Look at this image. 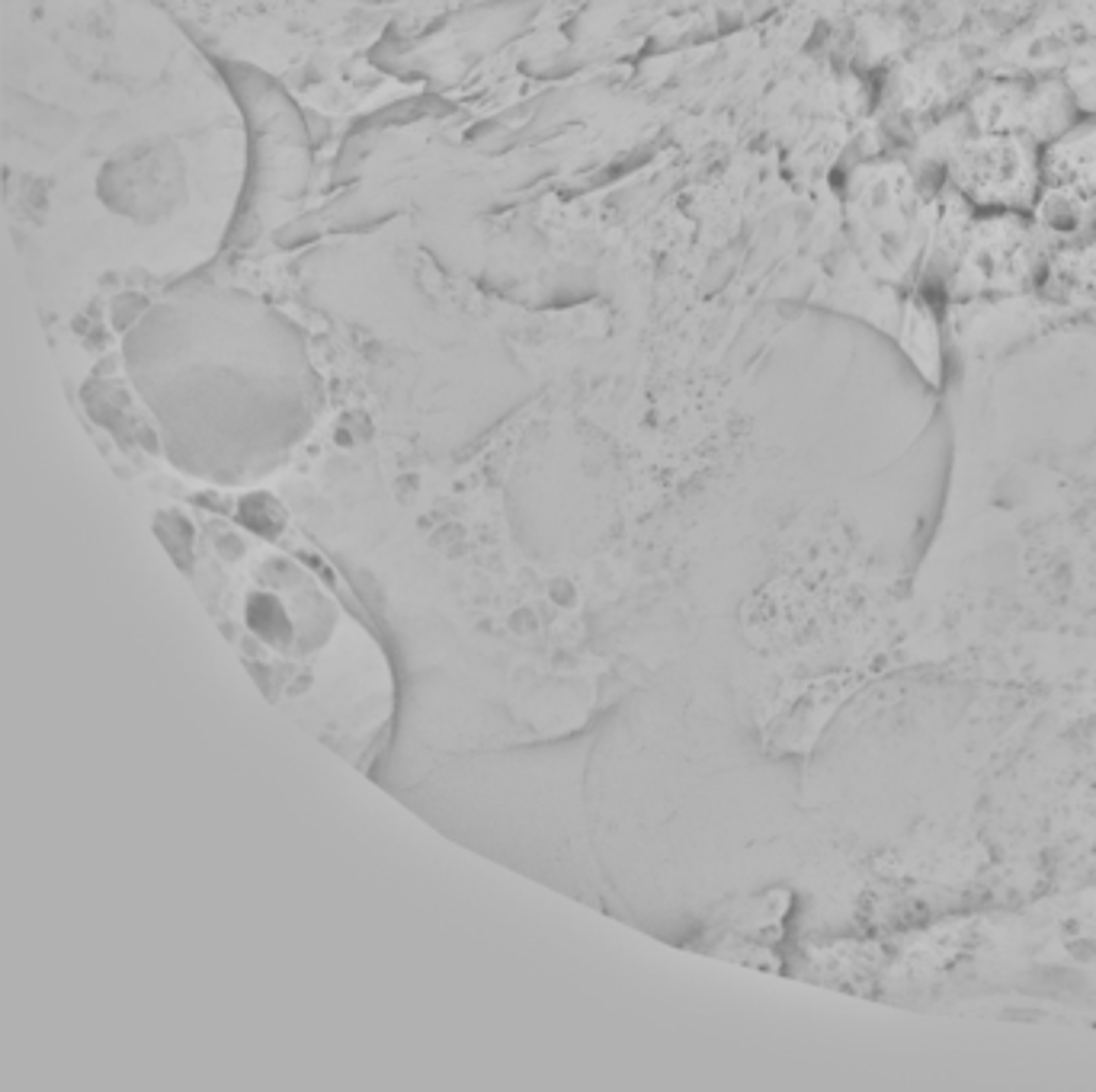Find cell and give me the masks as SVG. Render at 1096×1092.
Returning <instances> with one entry per match:
<instances>
[{
    "mask_svg": "<svg viewBox=\"0 0 1096 1092\" xmlns=\"http://www.w3.org/2000/svg\"><path fill=\"white\" fill-rule=\"evenodd\" d=\"M218 529L244 564L241 628L263 693L353 769L369 772L392 737L395 666L356 593L308 542H283V516Z\"/></svg>",
    "mask_w": 1096,
    "mask_h": 1092,
    "instance_id": "7a4b0ae2",
    "label": "cell"
},
{
    "mask_svg": "<svg viewBox=\"0 0 1096 1092\" xmlns=\"http://www.w3.org/2000/svg\"><path fill=\"white\" fill-rule=\"evenodd\" d=\"M122 366L161 455L218 488L270 478L324 414V379L301 327L212 279L157 295L122 337Z\"/></svg>",
    "mask_w": 1096,
    "mask_h": 1092,
    "instance_id": "6da1fadb",
    "label": "cell"
}]
</instances>
